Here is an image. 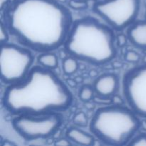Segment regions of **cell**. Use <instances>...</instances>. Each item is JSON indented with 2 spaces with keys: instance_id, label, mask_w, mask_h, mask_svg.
Masks as SVG:
<instances>
[{
  "instance_id": "obj_21",
  "label": "cell",
  "mask_w": 146,
  "mask_h": 146,
  "mask_svg": "<svg viewBox=\"0 0 146 146\" xmlns=\"http://www.w3.org/2000/svg\"><path fill=\"white\" fill-rule=\"evenodd\" d=\"M128 36H126L124 34H120L118 36H116V40H115V42H116L117 45L119 47H124L126 46L127 42H128Z\"/></svg>"
},
{
  "instance_id": "obj_8",
  "label": "cell",
  "mask_w": 146,
  "mask_h": 146,
  "mask_svg": "<svg viewBox=\"0 0 146 146\" xmlns=\"http://www.w3.org/2000/svg\"><path fill=\"white\" fill-rule=\"evenodd\" d=\"M123 94L130 108L146 118V64L130 69L123 81Z\"/></svg>"
},
{
  "instance_id": "obj_20",
  "label": "cell",
  "mask_w": 146,
  "mask_h": 146,
  "mask_svg": "<svg viewBox=\"0 0 146 146\" xmlns=\"http://www.w3.org/2000/svg\"><path fill=\"white\" fill-rule=\"evenodd\" d=\"M93 101L97 104L98 105H101V106H108L112 104V99L111 97H106V96H98L96 94L94 96Z\"/></svg>"
},
{
  "instance_id": "obj_14",
  "label": "cell",
  "mask_w": 146,
  "mask_h": 146,
  "mask_svg": "<svg viewBox=\"0 0 146 146\" xmlns=\"http://www.w3.org/2000/svg\"><path fill=\"white\" fill-rule=\"evenodd\" d=\"M96 95L94 87L90 85H84L78 92V97L84 102H88L93 101Z\"/></svg>"
},
{
  "instance_id": "obj_7",
  "label": "cell",
  "mask_w": 146,
  "mask_h": 146,
  "mask_svg": "<svg viewBox=\"0 0 146 146\" xmlns=\"http://www.w3.org/2000/svg\"><path fill=\"white\" fill-rule=\"evenodd\" d=\"M63 123L58 113L44 115H18L11 125L16 132L27 141L47 138L54 135Z\"/></svg>"
},
{
  "instance_id": "obj_6",
  "label": "cell",
  "mask_w": 146,
  "mask_h": 146,
  "mask_svg": "<svg viewBox=\"0 0 146 146\" xmlns=\"http://www.w3.org/2000/svg\"><path fill=\"white\" fill-rule=\"evenodd\" d=\"M141 0H98L92 9L115 31L128 28L136 20Z\"/></svg>"
},
{
  "instance_id": "obj_17",
  "label": "cell",
  "mask_w": 146,
  "mask_h": 146,
  "mask_svg": "<svg viewBox=\"0 0 146 146\" xmlns=\"http://www.w3.org/2000/svg\"><path fill=\"white\" fill-rule=\"evenodd\" d=\"M128 145L146 146V134L141 133L135 135L129 142Z\"/></svg>"
},
{
  "instance_id": "obj_9",
  "label": "cell",
  "mask_w": 146,
  "mask_h": 146,
  "mask_svg": "<svg viewBox=\"0 0 146 146\" xmlns=\"http://www.w3.org/2000/svg\"><path fill=\"white\" fill-rule=\"evenodd\" d=\"M96 95L112 97L119 88V78L112 73H106L98 76L93 86Z\"/></svg>"
},
{
  "instance_id": "obj_23",
  "label": "cell",
  "mask_w": 146,
  "mask_h": 146,
  "mask_svg": "<svg viewBox=\"0 0 146 146\" xmlns=\"http://www.w3.org/2000/svg\"><path fill=\"white\" fill-rule=\"evenodd\" d=\"M111 99H112V104H114V105H123L124 104L123 99L121 98V96L117 94L111 97Z\"/></svg>"
},
{
  "instance_id": "obj_18",
  "label": "cell",
  "mask_w": 146,
  "mask_h": 146,
  "mask_svg": "<svg viewBox=\"0 0 146 146\" xmlns=\"http://www.w3.org/2000/svg\"><path fill=\"white\" fill-rule=\"evenodd\" d=\"M124 58H125V60L127 62L131 63V64H135V63H138L140 61L141 56L136 51H133V50H129V51L125 52Z\"/></svg>"
},
{
  "instance_id": "obj_29",
  "label": "cell",
  "mask_w": 146,
  "mask_h": 146,
  "mask_svg": "<svg viewBox=\"0 0 146 146\" xmlns=\"http://www.w3.org/2000/svg\"><path fill=\"white\" fill-rule=\"evenodd\" d=\"M86 1H98V0H86Z\"/></svg>"
},
{
  "instance_id": "obj_22",
  "label": "cell",
  "mask_w": 146,
  "mask_h": 146,
  "mask_svg": "<svg viewBox=\"0 0 146 146\" xmlns=\"http://www.w3.org/2000/svg\"><path fill=\"white\" fill-rule=\"evenodd\" d=\"M54 145L57 146H68L72 145V143H71V141L66 138L56 140L54 143Z\"/></svg>"
},
{
  "instance_id": "obj_3",
  "label": "cell",
  "mask_w": 146,
  "mask_h": 146,
  "mask_svg": "<svg viewBox=\"0 0 146 146\" xmlns=\"http://www.w3.org/2000/svg\"><path fill=\"white\" fill-rule=\"evenodd\" d=\"M113 30L94 17L78 19L73 22L64 43V50L71 56L88 64H108L117 54Z\"/></svg>"
},
{
  "instance_id": "obj_26",
  "label": "cell",
  "mask_w": 146,
  "mask_h": 146,
  "mask_svg": "<svg viewBox=\"0 0 146 146\" xmlns=\"http://www.w3.org/2000/svg\"><path fill=\"white\" fill-rule=\"evenodd\" d=\"M141 125H142L143 128L145 131H146V121H143L141 123Z\"/></svg>"
},
{
  "instance_id": "obj_15",
  "label": "cell",
  "mask_w": 146,
  "mask_h": 146,
  "mask_svg": "<svg viewBox=\"0 0 146 146\" xmlns=\"http://www.w3.org/2000/svg\"><path fill=\"white\" fill-rule=\"evenodd\" d=\"M88 1L86 0H68V5L76 11H84L88 8Z\"/></svg>"
},
{
  "instance_id": "obj_25",
  "label": "cell",
  "mask_w": 146,
  "mask_h": 146,
  "mask_svg": "<svg viewBox=\"0 0 146 146\" xmlns=\"http://www.w3.org/2000/svg\"><path fill=\"white\" fill-rule=\"evenodd\" d=\"M3 146H13L15 145V144L12 142H10L9 141H4V142L2 143Z\"/></svg>"
},
{
  "instance_id": "obj_2",
  "label": "cell",
  "mask_w": 146,
  "mask_h": 146,
  "mask_svg": "<svg viewBox=\"0 0 146 146\" xmlns=\"http://www.w3.org/2000/svg\"><path fill=\"white\" fill-rule=\"evenodd\" d=\"M74 101L72 93L52 70L33 66L24 79L8 85L2 104L11 114L44 115L66 111Z\"/></svg>"
},
{
  "instance_id": "obj_31",
  "label": "cell",
  "mask_w": 146,
  "mask_h": 146,
  "mask_svg": "<svg viewBox=\"0 0 146 146\" xmlns=\"http://www.w3.org/2000/svg\"><path fill=\"white\" fill-rule=\"evenodd\" d=\"M145 19H146V9H145Z\"/></svg>"
},
{
  "instance_id": "obj_13",
  "label": "cell",
  "mask_w": 146,
  "mask_h": 146,
  "mask_svg": "<svg viewBox=\"0 0 146 146\" xmlns=\"http://www.w3.org/2000/svg\"><path fill=\"white\" fill-rule=\"evenodd\" d=\"M78 68V63L76 58L71 56L64 58L62 61V70L64 74L67 76L72 75L76 72Z\"/></svg>"
},
{
  "instance_id": "obj_12",
  "label": "cell",
  "mask_w": 146,
  "mask_h": 146,
  "mask_svg": "<svg viewBox=\"0 0 146 146\" xmlns=\"http://www.w3.org/2000/svg\"><path fill=\"white\" fill-rule=\"evenodd\" d=\"M38 63L40 66L48 69H55L58 64V59L57 56L52 53V51L44 52L38 56Z\"/></svg>"
},
{
  "instance_id": "obj_4",
  "label": "cell",
  "mask_w": 146,
  "mask_h": 146,
  "mask_svg": "<svg viewBox=\"0 0 146 146\" xmlns=\"http://www.w3.org/2000/svg\"><path fill=\"white\" fill-rule=\"evenodd\" d=\"M141 125L138 115L123 105L98 108L90 123L91 132L107 145H128Z\"/></svg>"
},
{
  "instance_id": "obj_30",
  "label": "cell",
  "mask_w": 146,
  "mask_h": 146,
  "mask_svg": "<svg viewBox=\"0 0 146 146\" xmlns=\"http://www.w3.org/2000/svg\"><path fill=\"white\" fill-rule=\"evenodd\" d=\"M143 53H144V54H146V49L143 50Z\"/></svg>"
},
{
  "instance_id": "obj_1",
  "label": "cell",
  "mask_w": 146,
  "mask_h": 146,
  "mask_svg": "<svg viewBox=\"0 0 146 146\" xmlns=\"http://www.w3.org/2000/svg\"><path fill=\"white\" fill-rule=\"evenodd\" d=\"M2 18L21 45L41 53L64 45L74 22L71 11L56 0H13Z\"/></svg>"
},
{
  "instance_id": "obj_11",
  "label": "cell",
  "mask_w": 146,
  "mask_h": 146,
  "mask_svg": "<svg viewBox=\"0 0 146 146\" xmlns=\"http://www.w3.org/2000/svg\"><path fill=\"white\" fill-rule=\"evenodd\" d=\"M66 136L71 142L80 145H93L95 140L93 135L76 127H71L66 132Z\"/></svg>"
},
{
  "instance_id": "obj_16",
  "label": "cell",
  "mask_w": 146,
  "mask_h": 146,
  "mask_svg": "<svg viewBox=\"0 0 146 146\" xmlns=\"http://www.w3.org/2000/svg\"><path fill=\"white\" fill-rule=\"evenodd\" d=\"M73 123L78 127H85L88 124V120L86 114L84 112H78L73 118Z\"/></svg>"
},
{
  "instance_id": "obj_27",
  "label": "cell",
  "mask_w": 146,
  "mask_h": 146,
  "mask_svg": "<svg viewBox=\"0 0 146 146\" xmlns=\"http://www.w3.org/2000/svg\"><path fill=\"white\" fill-rule=\"evenodd\" d=\"M142 61H143V64H146V54H144V56H143Z\"/></svg>"
},
{
  "instance_id": "obj_24",
  "label": "cell",
  "mask_w": 146,
  "mask_h": 146,
  "mask_svg": "<svg viewBox=\"0 0 146 146\" xmlns=\"http://www.w3.org/2000/svg\"><path fill=\"white\" fill-rule=\"evenodd\" d=\"M11 4L10 0H0V7H1V10L4 11Z\"/></svg>"
},
{
  "instance_id": "obj_19",
  "label": "cell",
  "mask_w": 146,
  "mask_h": 146,
  "mask_svg": "<svg viewBox=\"0 0 146 146\" xmlns=\"http://www.w3.org/2000/svg\"><path fill=\"white\" fill-rule=\"evenodd\" d=\"M9 31L8 29H7V26L4 24V21H1V25H0V41H1V44H4V43L8 42L9 41Z\"/></svg>"
},
{
  "instance_id": "obj_5",
  "label": "cell",
  "mask_w": 146,
  "mask_h": 146,
  "mask_svg": "<svg viewBox=\"0 0 146 146\" xmlns=\"http://www.w3.org/2000/svg\"><path fill=\"white\" fill-rule=\"evenodd\" d=\"M34 56L26 47L10 43L1 44L0 55L1 80L11 85L26 78L34 62Z\"/></svg>"
},
{
  "instance_id": "obj_28",
  "label": "cell",
  "mask_w": 146,
  "mask_h": 146,
  "mask_svg": "<svg viewBox=\"0 0 146 146\" xmlns=\"http://www.w3.org/2000/svg\"><path fill=\"white\" fill-rule=\"evenodd\" d=\"M56 1H58V2L61 3V4H63V3L66 2V0H56Z\"/></svg>"
},
{
  "instance_id": "obj_10",
  "label": "cell",
  "mask_w": 146,
  "mask_h": 146,
  "mask_svg": "<svg viewBox=\"0 0 146 146\" xmlns=\"http://www.w3.org/2000/svg\"><path fill=\"white\" fill-rule=\"evenodd\" d=\"M127 36L130 42L136 48L146 49V20L135 21L128 27Z\"/></svg>"
}]
</instances>
